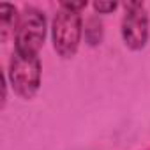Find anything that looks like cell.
Returning <instances> with one entry per match:
<instances>
[{
    "instance_id": "4",
    "label": "cell",
    "mask_w": 150,
    "mask_h": 150,
    "mask_svg": "<svg viewBox=\"0 0 150 150\" xmlns=\"http://www.w3.org/2000/svg\"><path fill=\"white\" fill-rule=\"evenodd\" d=\"M122 35L129 48L139 50L145 46L148 37V16L145 6L139 2L125 4V16L122 23Z\"/></svg>"
},
{
    "instance_id": "5",
    "label": "cell",
    "mask_w": 150,
    "mask_h": 150,
    "mask_svg": "<svg viewBox=\"0 0 150 150\" xmlns=\"http://www.w3.org/2000/svg\"><path fill=\"white\" fill-rule=\"evenodd\" d=\"M94 7H96L99 13H110V11H113V9L117 7V4H115V2H96Z\"/></svg>"
},
{
    "instance_id": "3",
    "label": "cell",
    "mask_w": 150,
    "mask_h": 150,
    "mask_svg": "<svg viewBox=\"0 0 150 150\" xmlns=\"http://www.w3.org/2000/svg\"><path fill=\"white\" fill-rule=\"evenodd\" d=\"M44 16L35 9H27L21 16L16 30V51L27 55H37L44 41Z\"/></svg>"
},
{
    "instance_id": "1",
    "label": "cell",
    "mask_w": 150,
    "mask_h": 150,
    "mask_svg": "<svg viewBox=\"0 0 150 150\" xmlns=\"http://www.w3.org/2000/svg\"><path fill=\"white\" fill-rule=\"evenodd\" d=\"M9 78L13 83V88L18 96L23 99H30L41 81V64L37 55H27L14 51L11 58V69H9Z\"/></svg>"
},
{
    "instance_id": "2",
    "label": "cell",
    "mask_w": 150,
    "mask_h": 150,
    "mask_svg": "<svg viewBox=\"0 0 150 150\" xmlns=\"http://www.w3.org/2000/svg\"><path fill=\"white\" fill-rule=\"evenodd\" d=\"M81 35V18L78 11L60 7L53 21V44L55 50L69 58L76 53Z\"/></svg>"
}]
</instances>
